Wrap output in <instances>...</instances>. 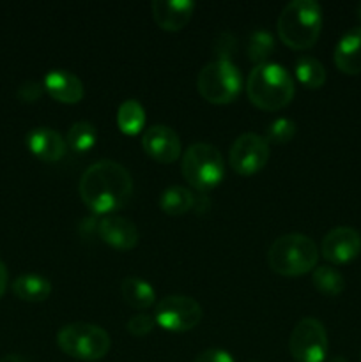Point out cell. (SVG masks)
Returning a JSON list of instances; mask_svg holds the SVG:
<instances>
[{
    "instance_id": "31",
    "label": "cell",
    "mask_w": 361,
    "mask_h": 362,
    "mask_svg": "<svg viewBox=\"0 0 361 362\" xmlns=\"http://www.w3.org/2000/svg\"><path fill=\"white\" fill-rule=\"evenodd\" d=\"M209 207H211V202L207 200V197H205L204 193H200V194L195 193V204H193L195 212H198V214H204Z\"/></svg>"
},
{
    "instance_id": "19",
    "label": "cell",
    "mask_w": 361,
    "mask_h": 362,
    "mask_svg": "<svg viewBox=\"0 0 361 362\" xmlns=\"http://www.w3.org/2000/svg\"><path fill=\"white\" fill-rule=\"evenodd\" d=\"M122 299L134 310H149L156 300V292L145 279L140 278H124L120 283Z\"/></svg>"
},
{
    "instance_id": "3",
    "label": "cell",
    "mask_w": 361,
    "mask_h": 362,
    "mask_svg": "<svg viewBox=\"0 0 361 362\" xmlns=\"http://www.w3.org/2000/svg\"><path fill=\"white\" fill-rule=\"evenodd\" d=\"M276 28L289 48H311L322 30L321 6L315 0H292L280 13Z\"/></svg>"
},
{
    "instance_id": "1",
    "label": "cell",
    "mask_w": 361,
    "mask_h": 362,
    "mask_svg": "<svg viewBox=\"0 0 361 362\" xmlns=\"http://www.w3.org/2000/svg\"><path fill=\"white\" fill-rule=\"evenodd\" d=\"M78 193L94 214L108 216L130 200L133 179L120 163L101 159L81 173Z\"/></svg>"
},
{
    "instance_id": "9",
    "label": "cell",
    "mask_w": 361,
    "mask_h": 362,
    "mask_svg": "<svg viewBox=\"0 0 361 362\" xmlns=\"http://www.w3.org/2000/svg\"><path fill=\"white\" fill-rule=\"evenodd\" d=\"M154 320L159 327L172 332H186L202 320V306L188 296H166L156 304Z\"/></svg>"
},
{
    "instance_id": "29",
    "label": "cell",
    "mask_w": 361,
    "mask_h": 362,
    "mask_svg": "<svg viewBox=\"0 0 361 362\" xmlns=\"http://www.w3.org/2000/svg\"><path fill=\"white\" fill-rule=\"evenodd\" d=\"M234 48H236V39L230 32H222L218 35V39L214 41V52L218 55V59H227L230 60Z\"/></svg>"
},
{
    "instance_id": "8",
    "label": "cell",
    "mask_w": 361,
    "mask_h": 362,
    "mask_svg": "<svg viewBox=\"0 0 361 362\" xmlns=\"http://www.w3.org/2000/svg\"><path fill=\"white\" fill-rule=\"evenodd\" d=\"M289 352L297 362H322L328 356V332L317 318L306 317L294 325Z\"/></svg>"
},
{
    "instance_id": "15",
    "label": "cell",
    "mask_w": 361,
    "mask_h": 362,
    "mask_svg": "<svg viewBox=\"0 0 361 362\" xmlns=\"http://www.w3.org/2000/svg\"><path fill=\"white\" fill-rule=\"evenodd\" d=\"M151 11L158 27L176 32L190 23L195 4L191 0H154L151 4Z\"/></svg>"
},
{
    "instance_id": "7",
    "label": "cell",
    "mask_w": 361,
    "mask_h": 362,
    "mask_svg": "<svg viewBox=\"0 0 361 362\" xmlns=\"http://www.w3.org/2000/svg\"><path fill=\"white\" fill-rule=\"evenodd\" d=\"M197 87L202 98L214 105H229L243 88L239 67L227 59H216L205 64L197 78Z\"/></svg>"
},
{
    "instance_id": "4",
    "label": "cell",
    "mask_w": 361,
    "mask_h": 362,
    "mask_svg": "<svg viewBox=\"0 0 361 362\" xmlns=\"http://www.w3.org/2000/svg\"><path fill=\"white\" fill-rule=\"evenodd\" d=\"M319 262V247L303 233H285L271 244L268 251V264L275 274L303 276L314 271Z\"/></svg>"
},
{
    "instance_id": "11",
    "label": "cell",
    "mask_w": 361,
    "mask_h": 362,
    "mask_svg": "<svg viewBox=\"0 0 361 362\" xmlns=\"http://www.w3.org/2000/svg\"><path fill=\"white\" fill-rule=\"evenodd\" d=\"M361 251V235L350 226H336L329 230L321 244L322 257L335 265L353 262Z\"/></svg>"
},
{
    "instance_id": "21",
    "label": "cell",
    "mask_w": 361,
    "mask_h": 362,
    "mask_svg": "<svg viewBox=\"0 0 361 362\" xmlns=\"http://www.w3.org/2000/svg\"><path fill=\"white\" fill-rule=\"evenodd\" d=\"M117 126L120 133L133 136L138 134L145 126V110L137 99H127L117 110Z\"/></svg>"
},
{
    "instance_id": "35",
    "label": "cell",
    "mask_w": 361,
    "mask_h": 362,
    "mask_svg": "<svg viewBox=\"0 0 361 362\" xmlns=\"http://www.w3.org/2000/svg\"><path fill=\"white\" fill-rule=\"evenodd\" d=\"M356 14H357V20L361 21V2L357 4V7H356Z\"/></svg>"
},
{
    "instance_id": "6",
    "label": "cell",
    "mask_w": 361,
    "mask_h": 362,
    "mask_svg": "<svg viewBox=\"0 0 361 362\" xmlns=\"http://www.w3.org/2000/svg\"><path fill=\"white\" fill-rule=\"evenodd\" d=\"M57 345L66 356L78 361H99L110 352L112 339L103 327L85 322L67 324L57 332Z\"/></svg>"
},
{
    "instance_id": "28",
    "label": "cell",
    "mask_w": 361,
    "mask_h": 362,
    "mask_svg": "<svg viewBox=\"0 0 361 362\" xmlns=\"http://www.w3.org/2000/svg\"><path fill=\"white\" fill-rule=\"evenodd\" d=\"M42 92H45V85L35 80H28L18 87V98L23 103H34L41 99Z\"/></svg>"
},
{
    "instance_id": "24",
    "label": "cell",
    "mask_w": 361,
    "mask_h": 362,
    "mask_svg": "<svg viewBox=\"0 0 361 362\" xmlns=\"http://www.w3.org/2000/svg\"><path fill=\"white\" fill-rule=\"evenodd\" d=\"M98 141V131L87 120H78L69 127L66 134V144L74 152H88Z\"/></svg>"
},
{
    "instance_id": "2",
    "label": "cell",
    "mask_w": 361,
    "mask_h": 362,
    "mask_svg": "<svg viewBox=\"0 0 361 362\" xmlns=\"http://www.w3.org/2000/svg\"><path fill=\"white\" fill-rule=\"evenodd\" d=\"M246 94L257 108L276 112L292 101L296 94L294 78L276 62L258 64L248 74Z\"/></svg>"
},
{
    "instance_id": "18",
    "label": "cell",
    "mask_w": 361,
    "mask_h": 362,
    "mask_svg": "<svg viewBox=\"0 0 361 362\" xmlns=\"http://www.w3.org/2000/svg\"><path fill=\"white\" fill-rule=\"evenodd\" d=\"M13 292L18 299L28 300V303H42L52 293V281L41 274L27 272L18 276L13 281Z\"/></svg>"
},
{
    "instance_id": "23",
    "label": "cell",
    "mask_w": 361,
    "mask_h": 362,
    "mask_svg": "<svg viewBox=\"0 0 361 362\" xmlns=\"http://www.w3.org/2000/svg\"><path fill=\"white\" fill-rule=\"evenodd\" d=\"M311 283H314V286L319 292L328 297L340 296L343 292V288H345V279H343V276L335 267H331V265L315 267L314 274H311Z\"/></svg>"
},
{
    "instance_id": "20",
    "label": "cell",
    "mask_w": 361,
    "mask_h": 362,
    "mask_svg": "<svg viewBox=\"0 0 361 362\" xmlns=\"http://www.w3.org/2000/svg\"><path fill=\"white\" fill-rule=\"evenodd\" d=\"M195 193L184 186H170L159 197V207L170 216L186 214L193 209Z\"/></svg>"
},
{
    "instance_id": "27",
    "label": "cell",
    "mask_w": 361,
    "mask_h": 362,
    "mask_svg": "<svg viewBox=\"0 0 361 362\" xmlns=\"http://www.w3.org/2000/svg\"><path fill=\"white\" fill-rule=\"evenodd\" d=\"M154 325H156V320L152 315L138 313L127 320L126 329L131 336H134V338H144V336L151 334Z\"/></svg>"
},
{
    "instance_id": "13",
    "label": "cell",
    "mask_w": 361,
    "mask_h": 362,
    "mask_svg": "<svg viewBox=\"0 0 361 362\" xmlns=\"http://www.w3.org/2000/svg\"><path fill=\"white\" fill-rule=\"evenodd\" d=\"M98 235L108 246L119 251H130L137 247L140 232L131 219L124 216L108 214L98 221Z\"/></svg>"
},
{
    "instance_id": "12",
    "label": "cell",
    "mask_w": 361,
    "mask_h": 362,
    "mask_svg": "<svg viewBox=\"0 0 361 362\" xmlns=\"http://www.w3.org/2000/svg\"><path fill=\"white\" fill-rule=\"evenodd\" d=\"M142 147L159 163H173L180 158V138L172 127L165 124H154L142 134Z\"/></svg>"
},
{
    "instance_id": "30",
    "label": "cell",
    "mask_w": 361,
    "mask_h": 362,
    "mask_svg": "<svg viewBox=\"0 0 361 362\" xmlns=\"http://www.w3.org/2000/svg\"><path fill=\"white\" fill-rule=\"evenodd\" d=\"M191 362H236V359H234L227 350L209 349L198 354Z\"/></svg>"
},
{
    "instance_id": "5",
    "label": "cell",
    "mask_w": 361,
    "mask_h": 362,
    "mask_svg": "<svg viewBox=\"0 0 361 362\" xmlns=\"http://www.w3.org/2000/svg\"><path fill=\"white\" fill-rule=\"evenodd\" d=\"M180 172L186 182L200 193L212 189L225 177L222 152L214 145L197 141L184 151L180 158Z\"/></svg>"
},
{
    "instance_id": "34",
    "label": "cell",
    "mask_w": 361,
    "mask_h": 362,
    "mask_svg": "<svg viewBox=\"0 0 361 362\" xmlns=\"http://www.w3.org/2000/svg\"><path fill=\"white\" fill-rule=\"evenodd\" d=\"M329 362H347V361H345V359H343V357L336 356V357H333V359H331V361H329Z\"/></svg>"
},
{
    "instance_id": "33",
    "label": "cell",
    "mask_w": 361,
    "mask_h": 362,
    "mask_svg": "<svg viewBox=\"0 0 361 362\" xmlns=\"http://www.w3.org/2000/svg\"><path fill=\"white\" fill-rule=\"evenodd\" d=\"M0 362H30L28 359H25V357L21 356H16V354H9V356H4Z\"/></svg>"
},
{
    "instance_id": "22",
    "label": "cell",
    "mask_w": 361,
    "mask_h": 362,
    "mask_svg": "<svg viewBox=\"0 0 361 362\" xmlns=\"http://www.w3.org/2000/svg\"><path fill=\"white\" fill-rule=\"evenodd\" d=\"M297 81L306 88H321L326 83V69L315 57L303 55L294 66Z\"/></svg>"
},
{
    "instance_id": "36",
    "label": "cell",
    "mask_w": 361,
    "mask_h": 362,
    "mask_svg": "<svg viewBox=\"0 0 361 362\" xmlns=\"http://www.w3.org/2000/svg\"><path fill=\"white\" fill-rule=\"evenodd\" d=\"M251 362H260V361H251Z\"/></svg>"
},
{
    "instance_id": "26",
    "label": "cell",
    "mask_w": 361,
    "mask_h": 362,
    "mask_svg": "<svg viewBox=\"0 0 361 362\" xmlns=\"http://www.w3.org/2000/svg\"><path fill=\"white\" fill-rule=\"evenodd\" d=\"M294 134H296V122L292 119H287V117H280L269 124L264 138L268 140V144L280 145L292 140Z\"/></svg>"
},
{
    "instance_id": "25",
    "label": "cell",
    "mask_w": 361,
    "mask_h": 362,
    "mask_svg": "<svg viewBox=\"0 0 361 362\" xmlns=\"http://www.w3.org/2000/svg\"><path fill=\"white\" fill-rule=\"evenodd\" d=\"M273 49H275V37L271 32L262 30V28L251 32L250 41H248V59L255 62V66L268 62Z\"/></svg>"
},
{
    "instance_id": "32",
    "label": "cell",
    "mask_w": 361,
    "mask_h": 362,
    "mask_svg": "<svg viewBox=\"0 0 361 362\" xmlns=\"http://www.w3.org/2000/svg\"><path fill=\"white\" fill-rule=\"evenodd\" d=\"M6 288H7V269L6 265H4V262L0 260V297L4 296Z\"/></svg>"
},
{
    "instance_id": "14",
    "label": "cell",
    "mask_w": 361,
    "mask_h": 362,
    "mask_svg": "<svg viewBox=\"0 0 361 362\" xmlns=\"http://www.w3.org/2000/svg\"><path fill=\"white\" fill-rule=\"evenodd\" d=\"M27 147L35 158L46 163H57L66 156V138L50 127H34L27 133Z\"/></svg>"
},
{
    "instance_id": "10",
    "label": "cell",
    "mask_w": 361,
    "mask_h": 362,
    "mask_svg": "<svg viewBox=\"0 0 361 362\" xmlns=\"http://www.w3.org/2000/svg\"><path fill=\"white\" fill-rule=\"evenodd\" d=\"M269 159V144L257 133H243L234 140L229 152L232 170L241 175H253L260 172Z\"/></svg>"
},
{
    "instance_id": "17",
    "label": "cell",
    "mask_w": 361,
    "mask_h": 362,
    "mask_svg": "<svg viewBox=\"0 0 361 362\" xmlns=\"http://www.w3.org/2000/svg\"><path fill=\"white\" fill-rule=\"evenodd\" d=\"M333 60L342 73H361V27L350 28L340 37L333 53Z\"/></svg>"
},
{
    "instance_id": "16",
    "label": "cell",
    "mask_w": 361,
    "mask_h": 362,
    "mask_svg": "<svg viewBox=\"0 0 361 362\" xmlns=\"http://www.w3.org/2000/svg\"><path fill=\"white\" fill-rule=\"evenodd\" d=\"M42 85L53 99L66 103V105L80 103L85 95V88L80 78L66 69H53L46 73Z\"/></svg>"
}]
</instances>
